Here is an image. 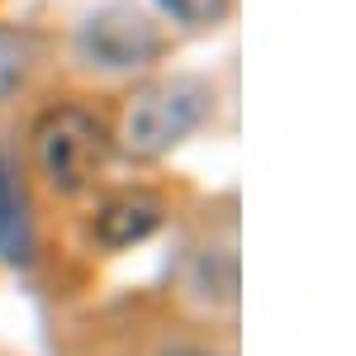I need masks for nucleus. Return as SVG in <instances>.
<instances>
[{
  "mask_svg": "<svg viewBox=\"0 0 356 356\" xmlns=\"http://www.w3.org/2000/svg\"><path fill=\"white\" fill-rule=\"evenodd\" d=\"M19 76H24V43L0 29V100L19 86Z\"/></svg>",
  "mask_w": 356,
  "mask_h": 356,
  "instance_id": "0eeeda50",
  "label": "nucleus"
},
{
  "mask_svg": "<svg viewBox=\"0 0 356 356\" xmlns=\"http://www.w3.org/2000/svg\"><path fill=\"white\" fill-rule=\"evenodd\" d=\"M204 119V90L195 81L143 86L124 110V147L138 157H162Z\"/></svg>",
  "mask_w": 356,
  "mask_h": 356,
  "instance_id": "f03ea898",
  "label": "nucleus"
},
{
  "mask_svg": "<svg viewBox=\"0 0 356 356\" xmlns=\"http://www.w3.org/2000/svg\"><path fill=\"white\" fill-rule=\"evenodd\" d=\"M81 53L90 67H105V72H129L143 67L162 53V33L157 24L134 10V5H110L100 15H90L81 29Z\"/></svg>",
  "mask_w": 356,
  "mask_h": 356,
  "instance_id": "7ed1b4c3",
  "label": "nucleus"
},
{
  "mask_svg": "<svg viewBox=\"0 0 356 356\" xmlns=\"http://www.w3.org/2000/svg\"><path fill=\"white\" fill-rule=\"evenodd\" d=\"M157 223H162L157 195L124 191V195H114V200H105V209H100V219H95V233H100L105 247H129V243H143Z\"/></svg>",
  "mask_w": 356,
  "mask_h": 356,
  "instance_id": "20e7f679",
  "label": "nucleus"
},
{
  "mask_svg": "<svg viewBox=\"0 0 356 356\" xmlns=\"http://www.w3.org/2000/svg\"><path fill=\"white\" fill-rule=\"evenodd\" d=\"M110 157V134L81 105H62L38 124V162L48 186L62 195H81Z\"/></svg>",
  "mask_w": 356,
  "mask_h": 356,
  "instance_id": "f257e3e1",
  "label": "nucleus"
},
{
  "mask_svg": "<svg viewBox=\"0 0 356 356\" xmlns=\"http://www.w3.org/2000/svg\"><path fill=\"white\" fill-rule=\"evenodd\" d=\"M0 257L19 261L29 257V214H24V195L10 176V162L0 152Z\"/></svg>",
  "mask_w": 356,
  "mask_h": 356,
  "instance_id": "39448f33",
  "label": "nucleus"
},
{
  "mask_svg": "<svg viewBox=\"0 0 356 356\" xmlns=\"http://www.w3.org/2000/svg\"><path fill=\"white\" fill-rule=\"evenodd\" d=\"M157 5L186 29H214V24H223L228 10H233V0H157Z\"/></svg>",
  "mask_w": 356,
  "mask_h": 356,
  "instance_id": "423d86ee",
  "label": "nucleus"
}]
</instances>
